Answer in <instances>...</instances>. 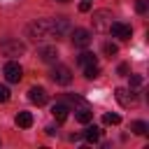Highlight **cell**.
Wrapping results in <instances>:
<instances>
[{
  "mask_svg": "<svg viewBox=\"0 0 149 149\" xmlns=\"http://www.w3.org/2000/svg\"><path fill=\"white\" fill-rule=\"evenodd\" d=\"M28 35L35 40V42H42V40H51V19H37L28 26Z\"/></svg>",
  "mask_w": 149,
  "mask_h": 149,
  "instance_id": "obj_1",
  "label": "cell"
},
{
  "mask_svg": "<svg viewBox=\"0 0 149 149\" xmlns=\"http://www.w3.org/2000/svg\"><path fill=\"white\" fill-rule=\"evenodd\" d=\"M0 51L5 54V56H23L26 54V44L23 42H19V40H2L0 42Z\"/></svg>",
  "mask_w": 149,
  "mask_h": 149,
  "instance_id": "obj_2",
  "label": "cell"
},
{
  "mask_svg": "<svg viewBox=\"0 0 149 149\" xmlns=\"http://www.w3.org/2000/svg\"><path fill=\"white\" fill-rule=\"evenodd\" d=\"M2 74H5V79H7L9 84H16V81H21V77H23V70H21V65H19L16 61H9V63H5V68H2Z\"/></svg>",
  "mask_w": 149,
  "mask_h": 149,
  "instance_id": "obj_3",
  "label": "cell"
},
{
  "mask_svg": "<svg viewBox=\"0 0 149 149\" xmlns=\"http://www.w3.org/2000/svg\"><path fill=\"white\" fill-rule=\"evenodd\" d=\"M51 79L56 84H61V86H68L72 81V72H70L68 65H54L51 68Z\"/></svg>",
  "mask_w": 149,
  "mask_h": 149,
  "instance_id": "obj_4",
  "label": "cell"
},
{
  "mask_svg": "<svg viewBox=\"0 0 149 149\" xmlns=\"http://www.w3.org/2000/svg\"><path fill=\"white\" fill-rule=\"evenodd\" d=\"M107 33H112V35L119 37V40H128V37L133 35V28H130L128 23H123V21H112Z\"/></svg>",
  "mask_w": 149,
  "mask_h": 149,
  "instance_id": "obj_5",
  "label": "cell"
},
{
  "mask_svg": "<svg viewBox=\"0 0 149 149\" xmlns=\"http://www.w3.org/2000/svg\"><path fill=\"white\" fill-rule=\"evenodd\" d=\"M93 16H95V19H93V28H95V30H100V33H107V30H109V23H112L109 12L100 9V12H95Z\"/></svg>",
  "mask_w": 149,
  "mask_h": 149,
  "instance_id": "obj_6",
  "label": "cell"
},
{
  "mask_svg": "<svg viewBox=\"0 0 149 149\" xmlns=\"http://www.w3.org/2000/svg\"><path fill=\"white\" fill-rule=\"evenodd\" d=\"M70 30V21L65 19V16H58V19H51V35L58 40V37H63L65 33Z\"/></svg>",
  "mask_w": 149,
  "mask_h": 149,
  "instance_id": "obj_7",
  "label": "cell"
},
{
  "mask_svg": "<svg viewBox=\"0 0 149 149\" xmlns=\"http://www.w3.org/2000/svg\"><path fill=\"white\" fill-rule=\"evenodd\" d=\"M91 40H93V37H91V33H88L86 28H74V30H72V44H74V47H81V49H84V47L91 44Z\"/></svg>",
  "mask_w": 149,
  "mask_h": 149,
  "instance_id": "obj_8",
  "label": "cell"
},
{
  "mask_svg": "<svg viewBox=\"0 0 149 149\" xmlns=\"http://www.w3.org/2000/svg\"><path fill=\"white\" fill-rule=\"evenodd\" d=\"M74 119H77L79 123H88V121L93 119V112H91V107H88L86 102L77 100V107H74Z\"/></svg>",
  "mask_w": 149,
  "mask_h": 149,
  "instance_id": "obj_9",
  "label": "cell"
},
{
  "mask_svg": "<svg viewBox=\"0 0 149 149\" xmlns=\"http://www.w3.org/2000/svg\"><path fill=\"white\" fill-rule=\"evenodd\" d=\"M28 100H30L33 105H47V100H49V93H47L42 86H33V88L28 91Z\"/></svg>",
  "mask_w": 149,
  "mask_h": 149,
  "instance_id": "obj_10",
  "label": "cell"
},
{
  "mask_svg": "<svg viewBox=\"0 0 149 149\" xmlns=\"http://www.w3.org/2000/svg\"><path fill=\"white\" fill-rule=\"evenodd\" d=\"M114 95H116V100H119V105L121 107H133L137 100H135V93L133 91H128V88H116L114 91Z\"/></svg>",
  "mask_w": 149,
  "mask_h": 149,
  "instance_id": "obj_11",
  "label": "cell"
},
{
  "mask_svg": "<svg viewBox=\"0 0 149 149\" xmlns=\"http://www.w3.org/2000/svg\"><path fill=\"white\" fill-rule=\"evenodd\" d=\"M37 56H40L44 63H56V61H58V49H56V47H40Z\"/></svg>",
  "mask_w": 149,
  "mask_h": 149,
  "instance_id": "obj_12",
  "label": "cell"
},
{
  "mask_svg": "<svg viewBox=\"0 0 149 149\" xmlns=\"http://www.w3.org/2000/svg\"><path fill=\"white\" fill-rule=\"evenodd\" d=\"M68 112H70V109H68V105H63V102H56V105L51 107V114H54V119H56L58 123H63V121L68 119Z\"/></svg>",
  "mask_w": 149,
  "mask_h": 149,
  "instance_id": "obj_13",
  "label": "cell"
},
{
  "mask_svg": "<svg viewBox=\"0 0 149 149\" xmlns=\"http://www.w3.org/2000/svg\"><path fill=\"white\" fill-rule=\"evenodd\" d=\"M16 126L19 128H30L33 126V114L30 112H19L16 114Z\"/></svg>",
  "mask_w": 149,
  "mask_h": 149,
  "instance_id": "obj_14",
  "label": "cell"
},
{
  "mask_svg": "<svg viewBox=\"0 0 149 149\" xmlns=\"http://www.w3.org/2000/svg\"><path fill=\"white\" fill-rule=\"evenodd\" d=\"M77 63H79L81 68H86V65H93V63H98V61H95V56H93L91 51H81V54L77 56Z\"/></svg>",
  "mask_w": 149,
  "mask_h": 149,
  "instance_id": "obj_15",
  "label": "cell"
},
{
  "mask_svg": "<svg viewBox=\"0 0 149 149\" xmlns=\"http://www.w3.org/2000/svg\"><path fill=\"white\" fill-rule=\"evenodd\" d=\"M84 137H86V142H98V137H100V128H98V126H88V128L84 130Z\"/></svg>",
  "mask_w": 149,
  "mask_h": 149,
  "instance_id": "obj_16",
  "label": "cell"
},
{
  "mask_svg": "<svg viewBox=\"0 0 149 149\" xmlns=\"http://www.w3.org/2000/svg\"><path fill=\"white\" fill-rule=\"evenodd\" d=\"M98 74H100L98 63H93V65H86V68H84V77H86V79H95Z\"/></svg>",
  "mask_w": 149,
  "mask_h": 149,
  "instance_id": "obj_17",
  "label": "cell"
},
{
  "mask_svg": "<svg viewBox=\"0 0 149 149\" xmlns=\"http://www.w3.org/2000/svg\"><path fill=\"white\" fill-rule=\"evenodd\" d=\"M130 130H133L135 135H147V130H149V128H147V123H144V121H133V123H130Z\"/></svg>",
  "mask_w": 149,
  "mask_h": 149,
  "instance_id": "obj_18",
  "label": "cell"
},
{
  "mask_svg": "<svg viewBox=\"0 0 149 149\" xmlns=\"http://www.w3.org/2000/svg\"><path fill=\"white\" fill-rule=\"evenodd\" d=\"M102 121H105V123H109V126H116V123L121 121V116H119V114H105V116H102Z\"/></svg>",
  "mask_w": 149,
  "mask_h": 149,
  "instance_id": "obj_19",
  "label": "cell"
},
{
  "mask_svg": "<svg viewBox=\"0 0 149 149\" xmlns=\"http://www.w3.org/2000/svg\"><path fill=\"white\" fill-rule=\"evenodd\" d=\"M102 51H105L107 56H114L119 49H116V44H112V42H105V44H102Z\"/></svg>",
  "mask_w": 149,
  "mask_h": 149,
  "instance_id": "obj_20",
  "label": "cell"
},
{
  "mask_svg": "<svg viewBox=\"0 0 149 149\" xmlns=\"http://www.w3.org/2000/svg\"><path fill=\"white\" fill-rule=\"evenodd\" d=\"M147 7H149V2H147V0H135V9H137L140 14H144V12H147Z\"/></svg>",
  "mask_w": 149,
  "mask_h": 149,
  "instance_id": "obj_21",
  "label": "cell"
},
{
  "mask_svg": "<svg viewBox=\"0 0 149 149\" xmlns=\"http://www.w3.org/2000/svg\"><path fill=\"white\" fill-rule=\"evenodd\" d=\"M9 100V88L5 84H0V102H7Z\"/></svg>",
  "mask_w": 149,
  "mask_h": 149,
  "instance_id": "obj_22",
  "label": "cell"
},
{
  "mask_svg": "<svg viewBox=\"0 0 149 149\" xmlns=\"http://www.w3.org/2000/svg\"><path fill=\"white\" fill-rule=\"evenodd\" d=\"M142 84V77L140 74H130V86H140Z\"/></svg>",
  "mask_w": 149,
  "mask_h": 149,
  "instance_id": "obj_23",
  "label": "cell"
},
{
  "mask_svg": "<svg viewBox=\"0 0 149 149\" xmlns=\"http://www.w3.org/2000/svg\"><path fill=\"white\" fill-rule=\"evenodd\" d=\"M88 9H91V2H88V0L79 2V12H88Z\"/></svg>",
  "mask_w": 149,
  "mask_h": 149,
  "instance_id": "obj_24",
  "label": "cell"
},
{
  "mask_svg": "<svg viewBox=\"0 0 149 149\" xmlns=\"http://www.w3.org/2000/svg\"><path fill=\"white\" fill-rule=\"evenodd\" d=\"M44 130H47V135H56V128H54V126H47Z\"/></svg>",
  "mask_w": 149,
  "mask_h": 149,
  "instance_id": "obj_25",
  "label": "cell"
},
{
  "mask_svg": "<svg viewBox=\"0 0 149 149\" xmlns=\"http://www.w3.org/2000/svg\"><path fill=\"white\" fill-rule=\"evenodd\" d=\"M128 72V65H119V74H126Z\"/></svg>",
  "mask_w": 149,
  "mask_h": 149,
  "instance_id": "obj_26",
  "label": "cell"
},
{
  "mask_svg": "<svg viewBox=\"0 0 149 149\" xmlns=\"http://www.w3.org/2000/svg\"><path fill=\"white\" fill-rule=\"evenodd\" d=\"M58 2H68V0H58Z\"/></svg>",
  "mask_w": 149,
  "mask_h": 149,
  "instance_id": "obj_27",
  "label": "cell"
}]
</instances>
